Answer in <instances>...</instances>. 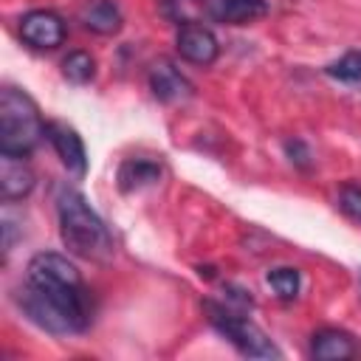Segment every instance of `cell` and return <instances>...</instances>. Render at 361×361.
Masks as SVG:
<instances>
[{
    "instance_id": "cell-5",
    "label": "cell",
    "mask_w": 361,
    "mask_h": 361,
    "mask_svg": "<svg viewBox=\"0 0 361 361\" xmlns=\"http://www.w3.org/2000/svg\"><path fill=\"white\" fill-rule=\"evenodd\" d=\"M20 37L31 48L51 51L65 39V20L51 8H34L20 20Z\"/></svg>"
},
{
    "instance_id": "cell-15",
    "label": "cell",
    "mask_w": 361,
    "mask_h": 361,
    "mask_svg": "<svg viewBox=\"0 0 361 361\" xmlns=\"http://www.w3.org/2000/svg\"><path fill=\"white\" fill-rule=\"evenodd\" d=\"M324 71H327V76H333L338 82L361 85V51H347L344 56H338L336 62H330Z\"/></svg>"
},
{
    "instance_id": "cell-10",
    "label": "cell",
    "mask_w": 361,
    "mask_h": 361,
    "mask_svg": "<svg viewBox=\"0 0 361 361\" xmlns=\"http://www.w3.org/2000/svg\"><path fill=\"white\" fill-rule=\"evenodd\" d=\"M265 11H268L265 0H209V14L217 23H228V25L254 23Z\"/></svg>"
},
{
    "instance_id": "cell-16",
    "label": "cell",
    "mask_w": 361,
    "mask_h": 361,
    "mask_svg": "<svg viewBox=\"0 0 361 361\" xmlns=\"http://www.w3.org/2000/svg\"><path fill=\"white\" fill-rule=\"evenodd\" d=\"M268 285L274 288V293L279 296V299H293L296 293H299V285H302V276H299V271L296 268H274V271H268Z\"/></svg>"
},
{
    "instance_id": "cell-7",
    "label": "cell",
    "mask_w": 361,
    "mask_h": 361,
    "mask_svg": "<svg viewBox=\"0 0 361 361\" xmlns=\"http://www.w3.org/2000/svg\"><path fill=\"white\" fill-rule=\"evenodd\" d=\"M45 135L54 144V149H56L59 161L65 164V169L73 172V175H85V169H87V152H85V144H82L79 133L73 127L62 124V121H51L45 127Z\"/></svg>"
},
{
    "instance_id": "cell-13",
    "label": "cell",
    "mask_w": 361,
    "mask_h": 361,
    "mask_svg": "<svg viewBox=\"0 0 361 361\" xmlns=\"http://www.w3.org/2000/svg\"><path fill=\"white\" fill-rule=\"evenodd\" d=\"M82 23L90 31L107 37V34H116L121 28L124 17H121V11H118V6L113 0H90L85 6V11H82Z\"/></svg>"
},
{
    "instance_id": "cell-18",
    "label": "cell",
    "mask_w": 361,
    "mask_h": 361,
    "mask_svg": "<svg viewBox=\"0 0 361 361\" xmlns=\"http://www.w3.org/2000/svg\"><path fill=\"white\" fill-rule=\"evenodd\" d=\"M285 152H288V155H290V161H293L296 166H302V169L310 164V149H307V147H305V141H299V138L288 141V144H285Z\"/></svg>"
},
{
    "instance_id": "cell-12",
    "label": "cell",
    "mask_w": 361,
    "mask_h": 361,
    "mask_svg": "<svg viewBox=\"0 0 361 361\" xmlns=\"http://www.w3.org/2000/svg\"><path fill=\"white\" fill-rule=\"evenodd\" d=\"M161 178V166L149 158H127L118 166V189L121 192H135L141 186H149Z\"/></svg>"
},
{
    "instance_id": "cell-8",
    "label": "cell",
    "mask_w": 361,
    "mask_h": 361,
    "mask_svg": "<svg viewBox=\"0 0 361 361\" xmlns=\"http://www.w3.org/2000/svg\"><path fill=\"white\" fill-rule=\"evenodd\" d=\"M149 90L158 102H183L192 96V85L189 79L166 59L155 62L149 71Z\"/></svg>"
},
{
    "instance_id": "cell-6",
    "label": "cell",
    "mask_w": 361,
    "mask_h": 361,
    "mask_svg": "<svg viewBox=\"0 0 361 361\" xmlns=\"http://www.w3.org/2000/svg\"><path fill=\"white\" fill-rule=\"evenodd\" d=\"M175 48L178 54L192 62V65H212L220 54V42L217 37L212 34V28L206 25H197V23H183L178 28V37H175Z\"/></svg>"
},
{
    "instance_id": "cell-1",
    "label": "cell",
    "mask_w": 361,
    "mask_h": 361,
    "mask_svg": "<svg viewBox=\"0 0 361 361\" xmlns=\"http://www.w3.org/2000/svg\"><path fill=\"white\" fill-rule=\"evenodd\" d=\"M14 299L28 322L54 336L82 333L93 319L90 293L82 285L76 265L54 251H42L28 259L25 282L17 288Z\"/></svg>"
},
{
    "instance_id": "cell-14",
    "label": "cell",
    "mask_w": 361,
    "mask_h": 361,
    "mask_svg": "<svg viewBox=\"0 0 361 361\" xmlns=\"http://www.w3.org/2000/svg\"><path fill=\"white\" fill-rule=\"evenodd\" d=\"M93 73H96V62H93V56L87 51H73V54H68L62 59V76L68 82H73V85L90 82Z\"/></svg>"
},
{
    "instance_id": "cell-11",
    "label": "cell",
    "mask_w": 361,
    "mask_h": 361,
    "mask_svg": "<svg viewBox=\"0 0 361 361\" xmlns=\"http://www.w3.org/2000/svg\"><path fill=\"white\" fill-rule=\"evenodd\" d=\"M310 353H313V358H322V361H344V358L355 355V344H353V338L347 333L324 327V330L313 333Z\"/></svg>"
},
{
    "instance_id": "cell-17",
    "label": "cell",
    "mask_w": 361,
    "mask_h": 361,
    "mask_svg": "<svg viewBox=\"0 0 361 361\" xmlns=\"http://www.w3.org/2000/svg\"><path fill=\"white\" fill-rule=\"evenodd\" d=\"M338 209H341L350 220H358V223H361V189L353 186V183L341 186V192H338Z\"/></svg>"
},
{
    "instance_id": "cell-9",
    "label": "cell",
    "mask_w": 361,
    "mask_h": 361,
    "mask_svg": "<svg viewBox=\"0 0 361 361\" xmlns=\"http://www.w3.org/2000/svg\"><path fill=\"white\" fill-rule=\"evenodd\" d=\"M34 169L23 161V155L3 152L0 158V195L3 200H20L34 189Z\"/></svg>"
},
{
    "instance_id": "cell-3",
    "label": "cell",
    "mask_w": 361,
    "mask_h": 361,
    "mask_svg": "<svg viewBox=\"0 0 361 361\" xmlns=\"http://www.w3.org/2000/svg\"><path fill=\"white\" fill-rule=\"evenodd\" d=\"M39 110L34 99L17 87H3L0 93V152L28 155L45 135Z\"/></svg>"
},
{
    "instance_id": "cell-2",
    "label": "cell",
    "mask_w": 361,
    "mask_h": 361,
    "mask_svg": "<svg viewBox=\"0 0 361 361\" xmlns=\"http://www.w3.org/2000/svg\"><path fill=\"white\" fill-rule=\"evenodd\" d=\"M56 214H59V237L62 245L82 259L104 262L113 257V237L104 220L90 209L82 192L73 186H59L56 192Z\"/></svg>"
},
{
    "instance_id": "cell-4",
    "label": "cell",
    "mask_w": 361,
    "mask_h": 361,
    "mask_svg": "<svg viewBox=\"0 0 361 361\" xmlns=\"http://www.w3.org/2000/svg\"><path fill=\"white\" fill-rule=\"evenodd\" d=\"M203 307H206L214 330L220 336H226L243 355H248V358H282L279 347L265 336L262 327H257L251 319H245L243 310H234L228 305H217L212 299H206Z\"/></svg>"
}]
</instances>
